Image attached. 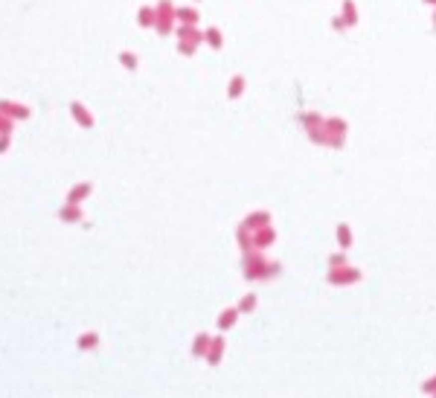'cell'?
<instances>
[{"label":"cell","mask_w":436,"mask_h":398,"mask_svg":"<svg viewBox=\"0 0 436 398\" xmlns=\"http://www.w3.org/2000/svg\"><path fill=\"white\" fill-rule=\"evenodd\" d=\"M12 131V116L0 114V134H9Z\"/></svg>","instance_id":"277c9868"},{"label":"cell","mask_w":436,"mask_h":398,"mask_svg":"<svg viewBox=\"0 0 436 398\" xmlns=\"http://www.w3.org/2000/svg\"><path fill=\"white\" fill-rule=\"evenodd\" d=\"M70 111H73V116H76V122H79V125H84V128H90V125H93V116L82 108V102H70Z\"/></svg>","instance_id":"7a4b0ae2"},{"label":"cell","mask_w":436,"mask_h":398,"mask_svg":"<svg viewBox=\"0 0 436 398\" xmlns=\"http://www.w3.org/2000/svg\"><path fill=\"white\" fill-rule=\"evenodd\" d=\"M58 215H61V218H79V209H61Z\"/></svg>","instance_id":"52a82bcc"},{"label":"cell","mask_w":436,"mask_h":398,"mask_svg":"<svg viewBox=\"0 0 436 398\" xmlns=\"http://www.w3.org/2000/svg\"><path fill=\"white\" fill-rule=\"evenodd\" d=\"M0 114L17 116V119H26V116H29V108H23L20 102H6V99H0Z\"/></svg>","instance_id":"6da1fadb"},{"label":"cell","mask_w":436,"mask_h":398,"mask_svg":"<svg viewBox=\"0 0 436 398\" xmlns=\"http://www.w3.org/2000/svg\"><path fill=\"white\" fill-rule=\"evenodd\" d=\"M6 146H9V134H3V140H0V151H6Z\"/></svg>","instance_id":"ba28073f"},{"label":"cell","mask_w":436,"mask_h":398,"mask_svg":"<svg viewBox=\"0 0 436 398\" xmlns=\"http://www.w3.org/2000/svg\"><path fill=\"white\" fill-rule=\"evenodd\" d=\"M87 192H90V183H79V186L70 192V200L76 203V200H82V195H87Z\"/></svg>","instance_id":"3957f363"},{"label":"cell","mask_w":436,"mask_h":398,"mask_svg":"<svg viewBox=\"0 0 436 398\" xmlns=\"http://www.w3.org/2000/svg\"><path fill=\"white\" fill-rule=\"evenodd\" d=\"M79 343H82V346H93V343H96V334H84Z\"/></svg>","instance_id":"8992f818"},{"label":"cell","mask_w":436,"mask_h":398,"mask_svg":"<svg viewBox=\"0 0 436 398\" xmlns=\"http://www.w3.org/2000/svg\"><path fill=\"white\" fill-rule=\"evenodd\" d=\"M119 58H122V64H125V67H137V58L131 55V52H122Z\"/></svg>","instance_id":"5b68a950"}]
</instances>
